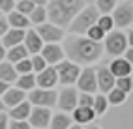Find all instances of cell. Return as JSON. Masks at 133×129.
Listing matches in <instances>:
<instances>
[{
  "mask_svg": "<svg viewBox=\"0 0 133 129\" xmlns=\"http://www.w3.org/2000/svg\"><path fill=\"white\" fill-rule=\"evenodd\" d=\"M64 41V56H68L69 62H73L77 66H90L97 62V58H101L103 47L101 43H96L92 39H88L86 36H75V34H68V38L62 39Z\"/></svg>",
  "mask_w": 133,
  "mask_h": 129,
  "instance_id": "obj_1",
  "label": "cell"
},
{
  "mask_svg": "<svg viewBox=\"0 0 133 129\" xmlns=\"http://www.w3.org/2000/svg\"><path fill=\"white\" fill-rule=\"evenodd\" d=\"M84 8L83 0H47V23H52L56 26H68L71 19Z\"/></svg>",
  "mask_w": 133,
  "mask_h": 129,
  "instance_id": "obj_2",
  "label": "cell"
},
{
  "mask_svg": "<svg viewBox=\"0 0 133 129\" xmlns=\"http://www.w3.org/2000/svg\"><path fill=\"white\" fill-rule=\"evenodd\" d=\"M97 17H99V13H97L96 6H84L83 10L71 19V23L68 24V26H69V34H75V36H84L86 30L96 24Z\"/></svg>",
  "mask_w": 133,
  "mask_h": 129,
  "instance_id": "obj_3",
  "label": "cell"
},
{
  "mask_svg": "<svg viewBox=\"0 0 133 129\" xmlns=\"http://www.w3.org/2000/svg\"><path fill=\"white\" fill-rule=\"evenodd\" d=\"M103 51L111 56H122L124 51H126L128 45V38L126 34L120 32V30H112L109 34H105V39H103Z\"/></svg>",
  "mask_w": 133,
  "mask_h": 129,
  "instance_id": "obj_4",
  "label": "cell"
},
{
  "mask_svg": "<svg viewBox=\"0 0 133 129\" xmlns=\"http://www.w3.org/2000/svg\"><path fill=\"white\" fill-rule=\"evenodd\" d=\"M112 15V23L114 26L118 28H129L131 26V21H133V4L131 0H124L122 4L114 6V10L111 11Z\"/></svg>",
  "mask_w": 133,
  "mask_h": 129,
  "instance_id": "obj_5",
  "label": "cell"
},
{
  "mask_svg": "<svg viewBox=\"0 0 133 129\" xmlns=\"http://www.w3.org/2000/svg\"><path fill=\"white\" fill-rule=\"evenodd\" d=\"M28 103L32 107H45L51 109L56 105V92L52 90H45V88H32L28 94Z\"/></svg>",
  "mask_w": 133,
  "mask_h": 129,
  "instance_id": "obj_6",
  "label": "cell"
},
{
  "mask_svg": "<svg viewBox=\"0 0 133 129\" xmlns=\"http://www.w3.org/2000/svg\"><path fill=\"white\" fill-rule=\"evenodd\" d=\"M55 69H56L58 82L69 86V84H75L79 73H81V66H77V64H73V62H69V60H62L60 64L55 66Z\"/></svg>",
  "mask_w": 133,
  "mask_h": 129,
  "instance_id": "obj_7",
  "label": "cell"
},
{
  "mask_svg": "<svg viewBox=\"0 0 133 129\" xmlns=\"http://www.w3.org/2000/svg\"><path fill=\"white\" fill-rule=\"evenodd\" d=\"M34 30H36V34L39 36V39L43 43H60L66 38L64 28H60V26H56V24H52V23L38 24V26H34Z\"/></svg>",
  "mask_w": 133,
  "mask_h": 129,
  "instance_id": "obj_8",
  "label": "cell"
},
{
  "mask_svg": "<svg viewBox=\"0 0 133 129\" xmlns=\"http://www.w3.org/2000/svg\"><path fill=\"white\" fill-rule=\"evenodd\" d=\"M77 97L79 92L73 86H64L60 94H56V105L62 112H73V109L77 107Z\"/></svg>",
  "mask_w": 133,
  "mask_h": 129,
  "instance_id": "obj_9",
  "label": "cell"
},
{
  "mask_svg": "<svg viewBox=\"0 0 133 129\" xmlns=\"http://www.w3.org/2000/svg\"><path fill=\"white\" fill-rule=\"evenodd\" d=\"M39 56L45 60L47 66H56L62 60H66L64 49H62L60 43H43V47L39 51Z\"/></svg>",
  "mask_w": 133,
  "mask_h": 129,
  "instance_id": "obj_10",
  "label": "cell"
},
{
  "mask_svg": "<svg viewBox=\"0 0 133 129\" xmlns=\"http://www.w3.org/2000/svg\"><path fill=\"white\" fill-rule=\"evenodd\" d=\"M51 109H45V107H32L30 114H28V120L26 122L30 124L32 129H45L49 127V122H51Z\"/></svg>",
  "mask_w": 133,
  "mask_h": 129,
  "instance_id": "obj_11",
  "label": "cell"
},
{
  "mask_svg": "<svg viewBox=\"0 0 133 129\" xmlns=\"http://www.w3.org/2000/svg\"><path fill=\"white\" fill-rule=\"evenodd\" d=\"M77 88L81 90L83 94H94L97 90V84H96V69L94 67H84L81 69L77 77Z\"/></svg>",
  "mask_w": 133,
  "mask_h": 129,
  "instance_id": "obj_12",
  "label": "cell"
},
{
  "mask_svg": "<svg viewBox=\"0 0 133 129\" xmlns=\"http://www.w3.org/2000/svg\"><path fill=\"white\" fill-rule=\"evenodd\" d=\"M56 84H58V77H56V69H55V66H47L43 71L36 73V86H38V88L52 90Z\"/></svg>",
  "mask_w": 133,
  "mask_h": 129,
  "instance_id": "obj_13",
  "label": "cell"
},
{
  "mask_svg": "<svg viewBox=\"0 0 133 129\" xmlns=\"http://www.w3.org/2000/svg\"><path fill=\"white\" fill-rule=\"evenodd\" d=\"M96 84H97V88H99L103 94H107L109 90L114 88V77L112 73L109 71V67H97V71H96Z\"/></svg>",
  "mask_w": 133,
  "mask_h": 129,
  "instance_id": "obj_14",
  "label": "cell"
},
{
  "mask_svg": "<svg viewBox=\"0 0 133 129\" xmlns=\"http://www.w3.org/2000/svg\"><path fill=\"white\" fill-rule=\"evenodd\" d=\"M23 45H24L26 51H28V54L32 56V54H39V51H41V47H43V41L39 39V36L36 34V30H34V28H26Z\"/></svg>",
  "mask_w": 133,
  "mask_h": 129,
  "instance_id": "obj_15",
  "label": "cell"
},
{
  "mask_svg": "<svg viewBox=\"0 0 133 129\" xmlns=\"http://www.w3.org/2000/svg\"><path fill=\"white\" fill-rule=\"evenodd\" d=\"M131 69H133V64L126 62L122 56H116V58H112L111 60V64H109V71L112 73L114 79H118V77H128L131 75Z\"/></svg>",
  "mask_w": 133,
  "mask_h": 129,
  "instance_id": "obj_16",
  "label": "cell"
},
{
  "mask_svg": "<svg viewBox=\"0 0 133 129\" xmlns=\"http://www.w3.org/2000/svg\"><path fill=\"white\" fill-rule=\"evenodd\" d=\"M24 32L26 30H19V28H8V32L4 34L2 38H0V41H2V45L8 49H11L15 45H21L23 39H24Z\"/></svg>",
  "mask_w": 133,
  "mask_h": 129,
  "instance_id": "obj_17",
  "label": "cell"
},
{
  "mask_svg": "<svg viewBox=\"0 0 133 129\" xmlns=\"http://www.w3.org/2000/svg\"><path fill=\"white\" fill-rule=\"evenodd\" d=\"M97 116L94 114V110L90 107H75L73 109V116L71 120L77 125H86V124H92Z\"/></svg>",
  "mask_w": 133,
  "mask_h": 129,
  "instance_id": "obj_18",
  "label": "cell"
},
{
  "mask_svg": "<svg viewBox=\"0 0 133 129\" xmlns=\"http://www.w3.org/2000/svg\"><path fill=\"white\" fill-rule=\"evenodd\" d=\"M26 96H24V92L19 90V88H8L4 94H2V103H4V107L6 109H11L15 105H19L21 101H24Z\"/></svg>",
  "mask_w": 133,
  "mask_h": 129,
  "instance_id": "obj_19",
  "label": "cell"
},
{
  "mask_svg": "<svg viewBox=\"0 0 133 129\" xmlns=\"http://www.w3.org/2000/svg\"><path fill=\"white\" fill-rule=\"evenodd\" d=\"M6 21H8V26L10 28H19V30H26V28H30V21H28V17L19 13V11H10L6 17Z\"/></svg>",
  "mask_w": 133,
  "mask_h": 129,
  "instance_id": "obj_20",
  "label": "cell"
},
{
  "mask_svg": "<svg viewBox=\"0 0 133 129\" xmlns=\"http://www.w3.org/2000/svg\"><path fill=\"white\" fill-rule=\"evenodd\" d=\"M30 110H32V105L28 101H21L19 105H15V107H11L10 109V116L11 120H28V114H30Z\"/></svg>",
  "mask_w": 133,
  "mask_h": 129,
  "instance_id": "obj_21",
  "label": "cell"
},
{
  "mask_svg": "<svg viewBox=\"0 0 133 129\" xmlns=\"http://www.w3.org/2000/svg\"><path fill=\"white\" fill-rule=\"evenodd\" d=\"M28 56L30 54H28V51L24 49L23 43L6 51V62H10V64H15V62H19V60H23V58H28Z\"/></svg>",
  "mask_w": 133,
  "mask_h": 129,
  "instance_id": "obj_22",
  "label": "cell"
},
{
  "mask_svg": "<svg viewBox=\"0 0 133 129\" xmlns=\"http://www.w3.org/2000/svg\"><path fill=\"white\" fill-rule=\"evenodd\" d=\"M73 124V120L69 114L66 112H58L55 116H51V122H49V127L51 129H69V125Z\"/></svg>",
  "mask_w": 133,
  "mask_h": 129,
  "instance_id": "obj_23",
  "label": "cell"
},
{
  "mask_svg": "<svg viewBox=\"0 0 133 129\" xmlns=\"http://www.w3.org/2000/svg\"><path fill=\"white\" fill-rule=\"evenodd\" d=\"M15 88H19L23 92H30L32 88H36V73H26V75H17L15 79Z\"/></svg>",
  "mask_w": 133,
  "mask_h": 129,
  "instance_id": "obj_24",
  "label": "cell"
},
{
  "mask_svg": "<svg viewBox=\"0 0 133 129\" xmlns=\"http://www.w3.org/2000/svg\"><path fill=\"white\" fill-rule=\"evenodd\" d=\"M15 79H17V71H15L13 64L2 60V62H0V81H4L8 84H13Z\"/></svg>",
  "mask_w": 133,
  "mask_h": 129,
  "instance_id": "obj_25",
  "label": "cell"
},
{
  "mask_svg": "<svg viewBox=\"0 0 133 129\" xmlns=\"http://www.w3.org/2000/svg\"><path fill=\"white\" fill-rule=\"evenodd\" d=\"M28 21H30V26H38V24L47 23V10L45 6H36L34 10L28 13Z\"/></svg>",
  "mask_w": 133,
  "mask_h": 129,
  "instance_id": "obj_26",
  "label": "cell"
},
{
  "mask_svg": "<svg viewBox=\"0 0 133 129\" xmlns=\"http://www.w3.org/2000/svg\"><path fill=\"white\" fill-rule=\"evenodd\" d=\"M114 88H118L120 92L126 94V96H129L131 90H133V79H131V75H128V77H118V79H114Z\"/></svg>",
  "mask_w": 133,
  "mask_h": 129,
  "instance_id": "obj_27",
  "label": "cell"
},
{
  "mask_svg": "<svg viewBox=\"0 0 133 129\" xmlns=\"http://www.w3.org/2000/svg\"><path fill=\"white\" fill-rule=\"evenodd\" d=\"M107 107H109V103H107V97H105L103 94H99V96H96V97H94L92 110H94V114H96V116H103V114H105V110H107Z\"/></svg>",
  "mask_w": 133,
  "mask_h": 129,
  "instance_id": "obj_28",
  "label": "cell"
},
{
  "mask_svg": "<svg viewBox=\"0 0 133 129\" xmlns=\"http://www.w3.org/2000/svg\"><path fill=\"white\" fill-rule=\"evenodd\" d=\"M105 97H107V103H109V105H122V103L126 101L128 96H126L124 92H120L118 88H112V90L107 92V96H105Z\"/></svg>",
  "mask_w": 133,
  "mask_h": 129,
  "instance_id": "obj_29",
  "label": "cell"
},
{
  "mask_svg": "<svg viewBox=\"0 0 133 129\" xmlns=\"http://www.w3.org/2000/svg\"><path fill=\"white\" fill-rule=\"evenodd\" d=\"M96 2H97L96 10L99 15H111V11L116 6V0H96Z\"/></svg>",
  "mask_w": 133,
  "mask_h": 129,
  "instance_id": "obj_30",
  "label": "cell"
},
{
  "mask_svg": "<svg viewBox=\"0 0 133 129\" xmlns=\"http://www.w3.org/2000/svg\"><path fill=\"white\" fill-rule=\"evenodd\" d=\"M84 36L88 38V39H92V41H96V43H101L103 39H105V32L97 26V24H94V26H90L86 30V34Z\"/></svg>",
  "mask_w": 133,
  "mask_h": 129,
  "instance_id": "obj_31",
  "label": "cell"
},
{
  "mask_svg": "<svg viewBox=\"0 0 133 129\" xmlns=\"http://www.w3.org/2000/svg\"><path fill=\"white\" fill-rule=\"evenodd\" d=\"M96 24H97V26H99L105 34L112 32V28H114V23H112V17H111V15H99V17H97V21H96Z\"/></svg>",
  "mask_w": 133,
  "mask_h": 129,
  "instance_id": "obj_32",
  "label": "cell"
},
{
  "mask_svg": "<svg viewBox=\"0 0 133 129\" xmlns=\"http://www.w3.org/2000/svg\"><path fill=\"white\" fill-rule=\"evenodd\" d=\"M34 8H36V4H34V2H30V0H17V2H15V8H13V10L28 17V13H30V11L34 10Z\"/></svg>",
  "mask_w": 133,
  "mask_h": 129,
  "instance_id": "obj_33",
  "label": "cell"
},
{
  "mask_svg": "<svg viewBox=\"0 0 133 129\" xmlns=\"http://www.w3.org/2000/svg\"><path fill=\"white\" fill-rule=\"evenodd\" d=\"M30 58V66H32V73H39V71H43L47 67V64H45V60H43L39 54H32V56H28Z\"/></svg>",
  "mask_w": 133,
  "mask_h": 129,
  "instance_id": "obj_34",
  "label": "cell"
},
{
  "mask_svg": "<svg viewBox=\"0 0 133 129\" xmlns=\"http://www.w3.org/2000/svg\"><path fill=\"white\" fill-rule=\"evenodd\" d=\"M17 75H26V73H32V66H30V58H23L19 62L13 64Z\"/></svg>",
  "mask_w": 133,
  "mask_h": 129,
  "instance_id": "obj_35",
  "label": "cell"
},
{
  "mask_svg": "<svg viewBox=\"0 0 133 129\" xmlns=\"http://www.w3.org/2000/svg\"><path fill=\"white\" fill-rule=\"evenodd\" d=\"M92 103H94V96L92 94H79L77 97V107H90L92 109Z\"/></svg>",
  "mask_w": 133,
  "mask_h": 129,
  "instance_id": "obj_36",
  "label": "cell"
},
{
  "mask_svg": "<svg viewBox=\"0 0 133 129\" xmlns=\"http://www.w3.org/2000/svg\"><path fill=\"white\" fill-rule=\"evenodd\" d=\"M8 129H32L26 120H11L8 122Z\"/></svg>",
  "mask_w": 133,
  "mask_h": 129,
  "instance_id": "obj_37",
  "label": "cell"
},
{
  "mask_svg": "<svg viewBox=\"0 0 133 129\" xmlns=\"http://www.w3.org/2000/svg\"><path fill=\"white\" fill-rule=\"evenodd\" d=\"M15 8V0H0V11L2 13H10Z\"/></svg>",
  "mask_w": 133,
  "mask_h": 129,
  "instance_id": "obj_38",
  "label": "cell"
},
{
  "mask_svg": "<svg viewBox=\"0 0 133 129\" xmlns=\"http://www.w3.org/2000/svg\"><path fill=\"white\" fill-rule=\"evenodd\" d=\"M8 28H10V26H8V21L4 19V17H0V38L8 32Z\"/></svg>",
  "mask_w": 133,
  "mask_h": 129,
  "instance_id": "obj_39",
  "label": "cell"
},
{
  "mask_svg": "<svg viewBox=\"0 0 133 129\" xmlns=\"http://www.w3.org/2000/svg\"><path fill=\"white\" fill-rule=\"evenodd\" d=\"M0 129H8V114L0 112Z\"/></svg>",
  "mask_w": 133,
  "mask_h": 129,
  "instance_id": "obj_40",
  "label": "cell"
},
{
  "mask_svg": "<svg viewBox=\"0 0 133 129\" xmlns=\"http://www.w3.org/2000/svg\"><path fill=\"white\" fill-rule=\"evenodd\" d=\"M8 88H10V84H8V82H4V81H0V97H2V94H4Z\"/></svg>",
  "mask_w": 133,
  "mask_h": 129,
  "instance_id": "obj_41",
  "label": "cell"
},
{
  "mask_svg": "<svg viewBox=\"0 0 133 129\" xmlns=\"http://www.w3.org/2000/svg\"><path fill=\"white\" fill-rule=\"evenodd\" d=\"M4 58H6V47L2 45V41H0V62H2Z\"/></svg>",
  "mask_w": 133,
  "mask_h": 129,
  "instance_id": "obj_42",
  "label": "cell"
},
{
  "mask_svg": "<svg viewBox=\"0 0 133 129\" xmlns=\"http://www.w3.org/2000/svg\"><path fill=\"white\" fill-rule=\"evenodd\" d=\"M30 2H34L36 6H45V4H47V0H30Z\"/></svg>",
  "mask_w": 133,
  "mask_h": 129,
  "instance_id": "obj_43",
  "label": "cell"
},
{
  "mask_svg": "<svg viewBox=\"0 0 133 129\" xmlns=\"http://www.w3.org/2000/svg\"><path fill=\"white\" fill-rule=\"evenodd\" d=\"M69 129H83V125H77V124H71V125H69Z\"/></svg>",
  "mask_w": 133,
  "mask_h": 129,
  "instance_id": "obj_44",
  "label": "cell"
},
{
  "mask_svg": "<svg viewBox=\"0 0 133 129\" xmlns=\"http://www.w3.org/2000/svg\"><path fill=\"white\" fill-rule=\"evenodd\" d=\"M4 109H6V107H4V103H2V99H0V112H4Z\"/></svg>",
  "mask_w": 133,
  "mask_h": 129,
  "instance_id": "obj_45",
  "label": "cell"
},
{
  "mask_svg": "<svg viewBox=\"0 0 133 129\" xmlns=\"http://www.w3.org/2000/svg\"><path fill=\"white\" fill-rule=\"evenodd\" d=\"M88 129H101V127H97V125H90Z\"/></svg>",
  "mask_w": 133,
  "mask_h": 129,
  "instance_id": "obj_46",
  "label": "cell"
},
{
  "mask_svg": "<svg viewBox=\"0 0 133 129\" xmlns=\"http://www.w3.org/2000/svg\"><path fill=\"white\" fill-rule=\"evenodd\" d=\"M83 2H94V0H83Z\"/></svg>",
  "mask_w": 133,
  "mask_h": 129,
  "instance_id": "obj_47",
  "label": "cell"
},
{
  "mask_svg": "<svg viewBox=\"0 0 133 129\" xmlns=\"http://www.w3.org/2000/svg\"><path fill=\"white\" fill-rule=\"evenodd\" d=\"M0 17H2V11H0Z\"/></svg>",
  "mask_w": 133,
  "mask_h": 129,
  "instance_id": "obj_48",
  "label": "cell"
},
{
  "mask_svg": "<svg viewBox=\"0 0 133 129\" xmlns=\"http://www.w3.org/2000/svg\"><path fill=\"white\" fill-rule=\"evenodd\" d=\"M15 2H17V0H15Z\"/></svg>",
  "mask_w": 133,
  "mask_h": 129,
  "instance_id": "obj_49",
  "label": "cell"
}]
</instances>
